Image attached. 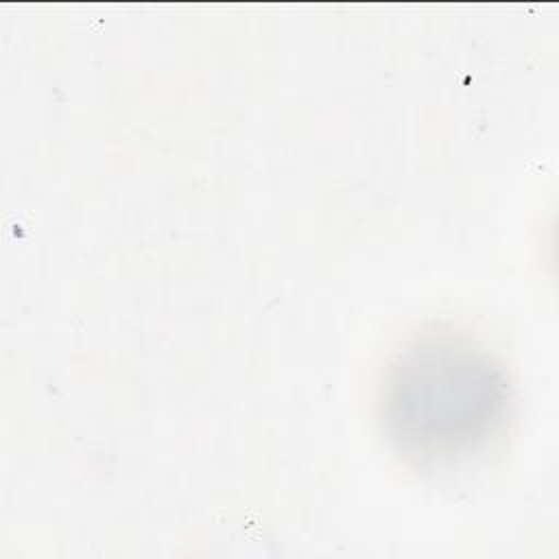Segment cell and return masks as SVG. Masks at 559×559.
I'll list each match as a JSON object with an SVG mask.
<instances>
[{"instance_id": "cell-1", "label": "cell", "mask_w": 559, "mask_h": 559, "mask_svg": "<svg viewBox=\"0 0 559 559\" xmlns=\"http://www.w3.org/2000/svg\"><path fill=\"white\" fill-rule=\"evenodd\" d=\"M380 406L402 450L454 459L483 445L502 424L509 382L485 347L450 332H430L393 358Z\"/></svg>"}]
</instances>
